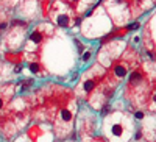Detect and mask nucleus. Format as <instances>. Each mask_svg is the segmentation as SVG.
Listing matches in <instances>:
<instances>
[{"label": "nucleus", "mask_w": 156, "mask_h": 142, "mask_svg": "<svg viewBox=\"0 0 156 142\" xmlns=\"http://www.w3.org/2000/svg\"><path fill=\"white\" fill-rule=\"evenodd\" d=\"M48 17L59 27H70L75 20V8L62 0H56L50 6Z\"/></svg>", "instance_id": "obj_1"}, {"label": "nucleus", "mask_w": 156, "mask_h": 142, "mask_svg": "<svg viewBox=\"0 0 156 142\" xmlns=\"http://www.w3.org/2000/svg\"><path fill=\"white\" fill-rule=\"evenodd\" d=\"M45 36H47V27H37L31 31L30 37H28V42L33 44V45H41L45 39Z\"/></svg>", "instance_id": "obj_2"}, {"label": "nucleus", "mask_w": 156, "mask_h": 142, "mask_svg": "<svg viewBox=\"0 0 156 142\" xmlns=\"http://www.w3.org/2000/svg\"><path fill=\"white\" fill-rule=\"evenodd\" d=\"M59 120H61L62 123H70V120H72L70 111H69V109H62L61 114H59Z\"/></svg>", "instance_id": "obj_3"}, {"label": "nucleus", "mask_w": 156, "mask_h": 142, "mask_svg": "<svg viewBox=\"0 0 156 142\" xmlns=\"http://www.w3.org/2000/svg\"><path fill=\"white\" fill-rule=\"evenodd\" d=\"M112 134H114V136H122V134H123V126H122L120 123L112 125Z\"/></svg>", "instance_id": "obj_4"}, {"label": "nucleus", "mask_w": 156, "mask_h": 142, "mask_svg": "<svg viewBox=\"0 0 156 142\" xmlns=\"http://www.w3.org/2000/svg\"><path fill=\"white\" fill-rule=\"evenodd\" d=\"M114 73H115L117 76H123V75L126 73V67H125V66H115V67H114Z\"/></svg>", "instance_id": "obj_5"}, {"label": "nucleus", "mask_w": 156, "mask_h": 142, "mask_svg": "<svg viewBox=\"0 0 156 142\" xmlns=\"http://www.w3.org/2000/svg\"><path fill=\"white\" fill-rule=\"evenodd\" d=\"M140 78H142V73L140 72H133L131 76H129V81H131V83H137Z\"/></svg>", "instance_id": "obj_6"}, {"label": "nucleus", "mask_w": 156, "mask_h": 142, "mask_svg": "<svg viewBox=\"0 0 156 142\" xmlns=\"http://www.w3.org/2000/svg\"><path fill=\"white\" fill-rule=\"evenodd\" d=\"M94 87V80H87L86 83H84V91L86 92H90V89Z\"/></svg>", "instance_id": "obj_7"}, {"label": "nucleus", "mask_w": 156, "mask_h": 142, "mask_svg": "<svg viewBox=\"0 0 156 142\" xmlns=\"http://www.w3.org/2000/svg\"><path fill=\"white\" fill-rule=\"evenodd\" d=\"M39 67H41V66H39V64H36V62L30 64V70H31V72H34V73H37L39 70H41V69H39Z\"/></svg>", "instance_id": "obj_8"}, {"label": "nucleus", "mask_w": 156, "mask_h": 142, "mask_svg": "<svg viewBox=\"0 0 156 142\" xmlns=\"http://www.w3.org/2000/svg\"><path fill=\"white\" fill-rule=\"evenodd\" d=\"M90 56H92V51H90V50H87V51H84V53H83V61H87Z\"/></svg>", "instance_id": "obj_9"}, {"label": "nucleus", "mask_w": 156, "mask_h": 142, "mask_svg": "<svg viewBox=\"0 0 156 142\" xmlns=\"http://www.w3.org/2000/svg\"><path fill=\"white\" fill-rule=\"evenodd\" d=\"M3 105H5V98H3V97H0V109L3 108Z\"/></svg>", "instance_id": "obj_10"}, {"label": "nucleus", "mask_w": 156, "mask_h": 142, "mask_svg": "<svg viewBox=\"0 0 156 142\" xmlns=\"http://www.w3.org/2000/svg\"><path fill=\"white\" fill-rule=\"evenodd\" d=\"M144 117V112H136V119H142Z\"/></svg>", "instance_id": "obj_11"}, {"label": "nucleus", "mask_w": 156, "mask_h": 142, "mask_svg": "<svg viewBox=\"0 0 156 142\" xmlns=\"http://www.w3.org/2000/svg\"><path fill=\"white\" fill-rule=\"evenodd\" d=\"M70 2H72V3H75V5H80V3L83 2V0H70Z\"/></svg>", "instance_id": "obj_12"}]
</instances>
